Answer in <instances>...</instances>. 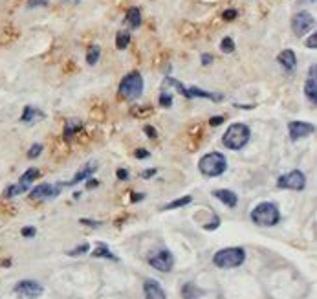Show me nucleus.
Here are the masks:
<instances>
[{"label": "nucleus", "mask_w": 317, "mask_h": 299, "mask_svg": "<svg viewBox=\"0 0 317 299\" xmlns=\"http://www.w3.org/2000/svg\"><path fill=\"white\" fill-rule=\"evenodd\" d=\"M99 57H101V48L99 46H90L88 54H86V63L90 64V66H96L97 63H99Z\"/></svg>", "instance_id": "nucleus-25"}, {"label": "nucleus", "mask_w": 317, "mask_h": 299, "mask_svg": "<svg viewBox=\"0 0 317 299\" xmlns=\"http://www.w3.org/2000/svg\"><path fill=\"white\" fill-rule=\"evenodd\" d=\"M200 61H202V64H204V66H209V64L213 63V55H209V54H202Z\"/></svg>", "instance_id": "nucleus-39"}, {"label": "nucleus", "mask_w": 317, "mask_h": 299, "mask_svg": "<svg viewBox=\"0 0 317 299\" xmlns=\"http://www.w3.org/2000/svg\"><path fill=\"white\" fill-rule=\"evenodd\" d=\"M237 15H238L237 9H226L222 17H224V21H235V19H237Z\"/></svg>", "instance_id": "nucleus-35"}, {"label": "nucleus", "mask_w": 317, "mask_h": 299, "mask_svg": "<svg viewBox=\"0 0 317 299\" xmlns=\"http://www.w3.org/2000/svg\"><path fill=\"white\" fill-rule=\"evenodd\" d=\"M213 196L218 198L222 204H226L228 208H235L238 204V196L235 195L233 191H229V189H216V191H213Z\"/></svg>", "instance_id": "nucleus-18"}, {"label": "nucleus", "mask_w": 317, "mask_h": 299, "mask_svg": "<svg viewBox=\"0 0 317 299\" xmlns=\"http://www.w3.org/2000/svg\"><path fill=\"white\" fill-rule=\"evenodd\" d=\"M306 48L316 50L317 48V33H312L308 39H306Z\"/></svg>", "instance_id": "nucleus-34"}, {"label": "nucleus", "mask_w": 317, "mask_h": 299, "mask_svg": "<svg viewBox=\"0 0 317 299\" xmlns=\"http://www.w3.org/2000/svg\"><path fill=\"white\" fill-rule=\"evenodd\" d=\"M37 119H44V112H41L39 109L31 107V105H26L24 110H22L21 121L22 123H33Z\"/></svg>", "instance_id": "nucleus-19"}, {"label": "nucleus", "mask_w": 317, "mask_h": 299, "mask_svg": "<svg viewBox=\"0 0 317 299\" xmlns=\"http://www.w3.org/2000/svg\"><path fill=\"white\" fill-rule=\"evenodd\" d=\"M193 202V196H180V198H176V200L169 202V204H165L163 208H161V211H169V209H178V208H184V206H187V204H191Z\"/></svg>", "instance_id": "nucleus-23"}, {"label": "nucleus", "mask_w": 317, "mask_h": 299, "mask_svg": "<svg viewBox=\"0 0 317 299\" xmlns=\"http://www.w3.org/2000/svg\"><path fill=\"white\" fill-rule=\"evenodd\" d=\"M159 107H161V109H171V107H173V94L161 92V94H159Z\"/></svg>", "instance_id": "nucleus-30"}, {"label": "nucleus", "mask_w": 317, "mask_h": 299, "mask_svg": "<svg viewBox=\"0 0 317 299\" xmlns=\"http://www.w3.org/2000/svg\"><path fill=\"white\" fill-rule=\"evenodd\" d=\"M97 186H99V182H97V180H92V178H88V180H86V188H88V189H94V188H97Z\"/></svg>", "instance_id": "nucleus-44"}, {"label": "nucleus", "mask_w": 317, "mask_h": 299, "mask_svg": "<svg viewBox=\"0 0 317 299\" xmlns=\"http://www.w3.org/2000/svg\"><path fill=\"white\" fill-rule=\"evenodd\" d=\"M237 109H246V110H251V109H255V105H240V103H235Z\"/></svg>", "instance_id": "nucleus-45"}, {"label": "nucleus", "mask_w": 317, "mask_h": 299, "mask_svg": "<svg viewBox=\"0 0 317 299\" xmlns=\"http://www.w3.org/2000/svg\"><path fill=\"white\" fill-rule=\"evenodd\" d=\"M303 2H310V4H316V0H303Z\"/></svg>", "instance_id": "nucleus-47"}, {"label": "nucleus", "mask_w": 317, "mask_h": 299, "mask_svg": "<svg viewBox=\"0 0 317 299\" xmlns=\"http://www.w3.org/2000/svg\"><path fill=\"white\" fill-rule=\"evenodd\" d=\"M125 22H127V26L131 29L139 28V24H141V11H139V7H131L127 11V15H125Z\"/></svg>", "instance_id": "nucleus-20"}, {"label": "nucleus", "mask_w": 317, "mask_h": 299, "mask_svg": "<svg viewBox=\"0 0 317 299\" xmlns=\"http://www.w3.org/2000/svg\"><path fill=\"white\" fill-rule=\"evenodd\" d=\"M61 189L62 184H41L31 189L29 198L31 200H50V198H55L61 195Z\"/></svg>", "instance_id": "nucleus-10"}, {"label": "nucleus", "mask_w": 317, "mask_h": 299, "mask_svg": "<svg viewBox=\"0 0 317 299\" xmlns=\"http://www.w3.org/2000/svg\"><path fill=\"white\" fill-rule=\"evenodd\" d=\"M244 261H246V251H244V248H238V246L218 250L213 255V265L218 266V268H224V270H228V268H237V266H240Z\"/></svg>", "instance_id": "nucleus-4"}, {"label": "nucleus", "mask_w": 317, "mask_h": 299, "mask_svg": "<svg viewBox=\"0 0 317 299\" xmlns=\"http://www.w3.org/2000/svg\"><path fill=\"white\" fill-rule=\"evenodd\" d=\"M117 178L119 180H127L129 178V171L127 169H117Z\"/></svg>", "instance_id": "nucleus-41"}, {"label": "nucleus", "mask_w": 317, "mask_h": 299, "mask_svg": "<svg viewBox=\"0 0 317 299\" xmlns=\"http://www.w3.org/2000/svg\"><path fill=\"white\" fill-rule=\"evenodd\" d=\"M96 171H97V162H88V163H86L83 169H79V171H77L76 176H74L72 180L66 182V184H62V186H77L79 182L88 180L90 176L96 173Z\"/></svg>", "instance_id": "nucleus-15"}, {"label": "nucleus", "mask_w": 317, "mask_h": 299, "mask_svg": "<svg viewBox=\"0 0 317 299\" xmlns=\"http://www.w3.org/2000/svg\"><path fill=\"white\" fill-rule=\"evenodd\" d=\"M48 4H50V0H28V2H26V7H28V9H35V7L48 6Z\"/></svg>", "instance_id": "nucleus-32"}, {"label": "nucleus", "mask_w": 317, "mask_h": 299, "mask_svg": "<svg viewBox=\"0 0 317 299\" xmlns=\"http://www.w3.org/2000/svg\"><path fill=\"white\" fill-rule=\"evenodd\" d=\"M141 198H143V195H132V200H134V202L141 200Z\"/></svg>", "instance_id": "nucleus-46"}, {"label": "nucleus", "mask_w": 317, "mask_h": 299, "mask_svg": "<svg viewBox=\"0 0 317 299\" xmlns=\"http://www.w3.org/2000/svg\"><path fill=\"white\" fill-rule=\"evenodd\" d=\"M277 63L281 64L286 72H293L297 68V57L293 50H283L279 55H277Z\"/></svg>", "instance_id": "nucleus-16"}, {"label": "nucleus", "mask_w": 317, "mask_h": 299, "mask_svg": "<svg viewBox=\"0 0 317 299\" xmlns=\"http://www.w3.org/2000/svg\"><path fill=\"white\" fill-rule=\"evenodd\" d=\"M156 174V169H145L143 173H141V178H151Z\"/></svg>", "instance_id": "nucleus-43"}, {"label": "nucleus", "mask_w": 317, "mask_h": 299, "mask_svg": "<svg viewBox=\"0 0 317 299\" xmlns=\"http://www.w3.org/2000/svg\"><path fill=\"white\" fill-rule=\"evenodd\" d=\"M39 176H41V171H39L37 167H29L28 171H26V173L21 176L19 184H21V186H26V188H29V186H31V184H33V182L37 180Z\"/></svg>", "instance_id": "nucleus-22"}, {"label": "nucleus", "mask_w": 317, "mask_h": 299, "mask_svg": "<svg viewBox=\"0 0 317 299\" xmlns=\"http://www.w3.org/2000/svg\"><path fill=\"white\" fill-rule=\"evenodd\" d=\"M143 294L145 299H167L165 290L161 288L156 279H147L143 283Z\"/></svg>", "instance_id": "nucleus-13"}, {"label": "nucleus", "mask_w": 317, "mask_h": 299, "mask_svg": "<svg viewBox=\"0 0 317 299\" xmlns=\"http://www.w3.org/2000/svg\"><path fill=\"white\" fill-rule=\"evenodd\" d=\"M220 50L224 54H233L235 52V41L231 37H224L220 42Z\"/></svg>", "instance_id": "nucleus-29"}, {"label": "nucleus", "mask_w": 317, "mask_h": 299, "mask_svg": "<svg viewBox=\"0 0 317 299\" xmlns=\"http://www.w3.org/2000/svg\"><path fill=\"white\" fill-rule=\"evenodd\" d=\"M35 233H37V230H35L33 226H26V228H22V235L24 237H33Z\"/></svg>", "instance_id": "nucleus-38"}, {"label": "nucleus", "mask_w": 317, "mask_h": 299, "mask_svg": "<svg viewBox=\"0 0 317 299\" xmlns=\"http://www.w3.org/2000/svg\"><path fill=\"white\" fill-rule=\"evenodd\" d=\"M277 186L281 189H291V191H303L306 188V176H304L303 171L299 169H293L290 173L279 176L277 180Z\"/></svg>", "instance_id": "nucleus-6"}, {"label": "nucleus", "mask_w": 317, "mask_h": 299, "mask_svg": "<svg viewBox=\"0 0 317 299\" xmlns=\"http://www.w3.org/2000/svg\"><path fill=\"white\" fill-rule=\"evenodd\" d=\"M68 2H72V4H77V2H79V0H68Z\"/></svg>", "instance_id": "nucleus-48"}, {"label": "nucleus", "mask_w": 317, "mask_h": 299, "mask_svg": "<svg viewBox=\"0 0 317 299\" xmlns=\"http://www.w3.org/2000/svg\"><path fill=\"white\" fill-rule=\"evenodd\" d=\"M42 292H44V286L33 279H24L15 285V294L22 299H37L41 298Z\"/></svg>", "instance_id": "nucleus-7"}, {"label": "nucleus", "mask_w": 317, "mask_h": 299, "mask_svg": "<svg viewBox=\"0 0 317 299\" xmlns=\"http://www.w3.org/2000/svg\"><path fill=\"white\" fill-rule=\"evenodd\" d=\"M182 296H184V299H198L202 296V290H198L193 283H187L182 288Z\"/></svg>", "instance_id": "nucleus-24"}, {"label": "nucleus", "mask_w": 317, "mask_h": 299, "mask_svg": "<svg viewBox=\"0 0 317 299\" xmlns=\"http://www.w3.org/2000/svg\"><path fill=\"white\" fill-rule=\"evenodd\" d=\"M222 123H224V118H222V116H214V118L209 119V125L211 127H218V125H222Z\"/></svg>", "instance_id": "nucleus-40"}, {"label": "nucleus", "mask_w": 317, "mask_h": 299, "mask_svg": "<svg viewBox=\"0 0 317 299\" xmlns=\"http://www.w3.org/2000/svg\"><path fill=\"white\" fill-rule=\"evenodd\" d=\"M29 188H26V186H21V184H15V186H9V188L4 191V196H7V198H13V196H19L22 195V193H26Z\"/></svg>", "instance_id": "nucleus-26"}, {"label": "nucleus", "mask_w": 317, "mask_h": 299, "mask_svg": "<svg viewBox=\"0 0 317 299\" xmlns=\"http://www.w3.org/2000/svg\"><path fill=\"white\" fill-rule=\"evenodd\" d=\"M304 94L308 101L316 103L317 101V68L316 64L310 66V72H308V77H306V83H304Z\"/></svg>", "instance_id": "nucleus-12"}, {"label": "nucleus", "mask_w": 317, "mask_h": 299, "mask_svg": "<svg viewBox=\"0 0 317 299\" xmlns=\"http://www.w3.org/2000/svg\"><path fill=\"white\" fill-rule=\"evenodd\" d=\"M81 224H86V226H92V228H97V226H101V222H96V220H88V218H81Z\"/></svg>", "instance_id": "nucleus-42"}, {"label": "nucleus", "mask_w": 317, "mask_h": 299, "mask_svg": "<svg viewBox=\"0 0 317 299\" xmlns=\"http://www.w3.org/2000/svg\"><path fill=\"white\" fill-rule=\"evenodd\" d=\"M251 220L257 226L271 228V226L279 224V220H281V211H279L277 204H273V202H262L257 208H253V211H251Z\"/></svg>", "instance_id": "nucleus-2"}, {"label": "nucleus", "mask_w": 317, "mask_h": 299, "mask_svg": "<svg viewBox=\"0 0 317 299\" xmlns=\"http://www.w3.org/2000/svg\"><path fill=\"white\" fill-rule=\"evenodd\" d=\"M134 156H136L138 160H145V158H149V156H151V153H149L147 149H138V151L134 153Z\"/></svg>", "instance_id": "nucleus-37"}, {"label": "nucleus", "mask_w": 317, "mask_h": 299, "mask_svg": "<svg viewBox=\"0 0 317 299\" xmlns=\"http://www.w3.org/2000/svg\"><path fill=\"white\" fill-rule=\"evenodd\" d=\"M131 44V33L129 31H119L116 35V48L117 50H125Z\"/></svg>", "instance_id": "nucleus-27"}, {"label": "nucleus", "mask_w": 317, "mask_h": 299, "mask_svg": "<svg viewBox=\"0 0 317 299\" xmlns=\"http://www.w3.org/2000/svg\"><path fill=\"white\" fill-rule=\"evenodd\" d=\"M288 133L291 141H299V139L308 138V136L316 133V127L308 123V121H290Z\"/></svg>", "instance_id": "nucleus-11"}, {"label": "nucleus", "mask_w": 317, "mask_h": 299, "mask_svg": "<svg viewBox=\"0 0 317 299\" xmlns=\"http://www.w3.org/2000/svg\"><path fill=\"white\" fill-rule=\"evenodd\" d=\"M187 94H189V99L202 98V99H209V101H214V103H220V101H224V94H220V92L202 90V88H198V86H191V88H187Z\"/></svg>", "instance_id": "nucleus-14"}, {"label": "nucleus", "mask_w": 317, "mask_h": 299, "mask_svg": "<svg viewBox=\"0 0 317 299\" xmlns=\"http://www.w3.org/2000/svg\"><path fill=\"white\" fill-rule=\"evenodd\" d=\"M90 250V244H81V246H77V248H74V250L68 251V255H83V253H86V251Z\"/></svg>", "instance_id": "nucleus-33"}, {"label": "nucleus", "mask_w": 317, "mask_h": 299, "mask_svg": "<svg viewBox=\"0 0 317 299\" xmlns=\"http://www.w3.org/2000/svg\"><path fill=\"white\" fill-rule=\"evenodd\" d=\"M314 24H316V21H314L312 13H308V11H299V13L291 17V31L297 37H304L308 31H312Z\"/></svg>", "instance_id": "nucleus-8"}, {"label": "nucleus", "mask_w": 317, "mask_h": 299, "mask_svg": "<svg viewBox=\"0 0 317 299\" xmlns=\"http://www.w3.org/2000/svg\"><path fill=\"white\" fill-rule=\"evenodd\" d=\"M81 131H83L81 119L72 118V119H68L66 125H64V134H62V138H64V141H72L74 136H76L77 133H81Z\"/></svg>", "instance_id": "nucleus-17"}, {"label": "nucleus", "mask_w": 317, "mask_h": 299, "mask_svg": "<svg viewBox=\"0 0 317 299\" xmlns=\"http://www.w3.org/2000/svg\"><path fill=\"white\" fill-rule=\"evenodd\" d=\"M149 265L159 272H171L174 266L173 253L165 250V248H161V250H158L156 253H152L151 257H149Z\"/></svg>", "instance_id": "nucleus-9"}, {"label": "nucleus", "mask_w": 317, "mask_h": 299, "mask_svg": "<svg viewBox=\"0 0 317 299\" xmlns=\"http://www.w3.org/2000/svg\"><path fill=\"white\" fill-rule=\"evenodd\" d=\"M165 84H169V86H174V88H176V90H178L180 94L184 96V98L189 99V94H187V88H185V86H184V84H182V83H180L178 79H174V77H165Z\"/></svg>", "instance_id": "nucleus-28"}, {"label": "nucleus", "mask_w": 317, "mask_h": 299, "mask_svg": "<svg viewBox=\"0 0 317 299\" xmlns=\"http://www.w3.org/2000/svg\"><path fill=\"white\" fill-rule=\"evenodd\" d=\"M143 88H145V83H143V77L139 72H131V74H127V76L121 79V83H119V96L125 99H134L141 98V94H143Z\"/></svg>", "instance_id": "nucleus-5"}, {"label": "nucleus", "mask_w": 317, "mask_h": 299, "mask_svg": "<svg viewBox=\"0 0 317 299\" xmlns=\"http://www.w3.org/2000/svg\"><path fill=\"white\" fill-rule=\"evenodd\" d=\"M249 138H251V129L246 123H233L222 136V143L229 151H240L242 147H246Z\"/></svg>", "instance_id": "nucleus-1"}, {"label": "nucleus", "mask_w": 317, "mask_h": 299, "mask_svg": "<svg viewBox=\"0 0 317 299\" xmlns=\"http://www.w3.org/2000/svg\"><path fill=\"white\" fill-rule=\"evenodd\" d=\"M42 143H33V145L29 147L28 149V158L29 160H33V158H37V156H41V153H42Z\"/></svg>", "instance_id": "nucleus-31"}, {"label": "nucleus", "mask_w": 317, "mask_h": 299, "mask_svg": "<svg viewBox=\"0 0 317 299\" xmlns=\"http://www.w3.org/2000/svg\"><path fill=\"white\" fill-rule=\"evenodd\" d=\"M92 257H96V259H108V261H119V259L114 255L110 251V248L106 246L105 243H97V246H96V250L92 251Z\"/></svg>", "instance_id": "nucleus-21"}, {"label": "nucleus", "mask_w": 317, "mask_h": 299, "mask_svg": "<svg viewBox=\"0 0 317 299\" xmlns=\"http://www.w3.org/2000/svg\"><path fill=\"white\" fill-rule=\"evenodd\" d=\"M143 131H145V134H147V136H149L151 139L158 138V133H156V129H154V127L147 125V127H143Z\"/></svg>", "instance_id": "nucleus-36"}, {"label": "nucleus", "mask_w": 317, "mask_h": 299, "mask_svg": "<svg viewBox=\"0 0 317 299\" xmlns=\"http://www.w3.org/2000/svg\"><path fill=\"white\" fill-rule=\"evenodd\" d=\"M228 169V160L222 153H207L206 156H202L198 162V171L204 176L214 178V176H220L224 174V171Z\"/></svg>", "instance_id": "nucleus-3"}]
</instances>
